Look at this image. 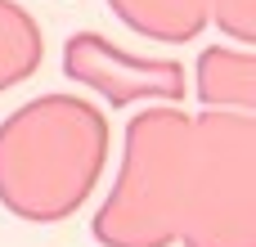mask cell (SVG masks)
<instances>
[{
    "label": "cell",
    "mask_w": 256,
    "mask_h": 247,
    "mask_svg": "<svg viewBox=\"0 0 256 247\" xmlns=\"http://www.w3.org/2000/svg\"><path fill=\"white\" fill-rule=\"evenodd\" d=\"M99 247H256V117L153 104L90 220Z\"/></svg>",
    "instance_id": "6da1fadb"
},
{
    "label": "cell",
    "mask_w": 256,
    "mask_h": 247,
    "mask_svg": "<svg viewBox=\"0 0 256 247\" xmlns=\"http://www.w3.org/2000/svg\"><path fill=\"white\" fill-rule=\"evenodd\" d=\"M207 22H216L234 45L252 50V40H256V0H207Z\"/></svg>",
    "instance_id": "52a82bcc"
},
{
    "label": "cell",
    "mask_w": 256,
    "mask_h": 247,
    "mask_svg": "<svg viewBox=\"0 0 256 247\" xmlns=\"http://www.w3.org/2000/svg\"><path fill=\"white\" fill-rule=\"evenodd\" d=\"M63 76L81 90H94L104 104H180L184 68L176 58H144L112 45L104 32H76L63 40Z\"/></svg>",
    "instance_id": "3957f363"
},
{
    "label": "cell",
    "mask_w": 256,
    "mask_h": 247,
    "mask_svg": "<svg viewBox=\"0 0 256 247\" xmlns=\"http://www.w3.org/2000/svg\"><path fill=\"white\" fill-rule=\"evenodd\" d=\"M108 9L144 40L184 45L207 27V0H108Z\"/></svg>",
    "instance_id": "5b68a950"
},
{
    "label": "cell",
    "mask_w": 256,
    "mask_h": 247,
    "mask_svg": "<svg viewBox=\"0 0 256 247\" xmlns=\"http://www.w3.org/2000/svg\"><path fill=\"white\" fill-rule=\"evenodd\" d=\"M45 58V36L40 22L18 4V0H0V90L22 86Z\"/></svg>",
    "instance_id": "8992f818"
},
{
    "label": "cell",
    "mask_w": 256,
    "mask_h": 247,
    "mask_svg": "<svg viewBox=\"0 0 256 247\" xmlns=\"http://www.w3.org/2000/svg\"><path fill=\"white\" fill-rule=\"evenodd\" d=\"M194 86L207 112L256 117V54L243 45H207L194 68Z\"/></svg>",
    "instance_id": "277c9868"
},
{
    "label": "cell",
    "mask_w": 256,
    "mask_h": 247,
    "mask_svg": "<svg viewBox=\"0 0 256 247\" xmlns=\"http://www.w3.org/2000/svg\"><path fill=\"white\" fill-rule=\"evenodd\" d=\"M108 117L81 94H40L0 122V207L54 225L76 216L108 162Z\"/></svg>",
    "instance_id": "7a4b0ae2"
}]
</instances>
